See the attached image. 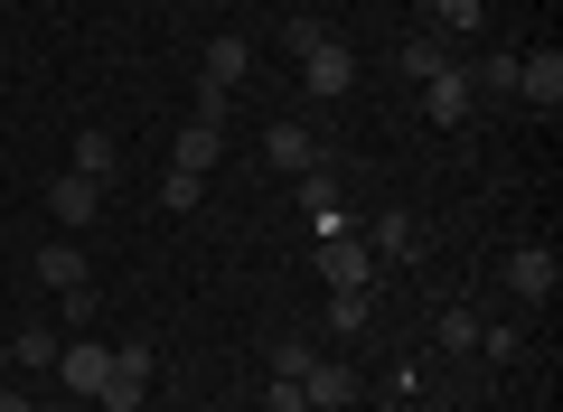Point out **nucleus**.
Wrapping results in <instances>:
<instances>
[{
    "instance_id": "nucleus-14",
    "label": "nucleus",
    "mask_w": 563,
    "mask_h": 412,
    "mask_svg": "<svg viewBox=\"0 0 563 412\" xmlns=\"http://www.w3.org/2000/svg\"><path fill=\"white\" fill-rule=\"evenodd\" d=\"M244 76H254V47H244V38H217V47H207V66H198L207 94H235Z\"/></svg>"
},
{
    "instance_id": "nucleus-2",
    "label": "nucleus",
    "mask_w": 563,
    "mask_h": 412,
    "mask_svg": "<svg viewBox=\"0 0 563 412\" xmlns=\"http://www.w3.org/2000/svg\"><path fill=\"white\" fill-rule=\"evenodd\" d=\"M103 375H113V347H103V337H66V347H57V385H66V403H95Z\"/></svg>"
},
{
    "instance_id": "nucleus-22",
    "label": "nucleus",
    "mask_w": 563,
    "mask_h": 412,
    "mask_svg": "<svg viewBox=\"0 0 563 412\" xmlns=\"http://www.w3.org/2000/svg\"><path fill=\"white\" fill-rule=\"evenodd\" d=\"M263 356H273V375H291V385H301V366H310V356H320V347H310V337H273V347H263Z\"/></svg>"
},
{
    "instance_id": "nucleus-28",
    "label": "nucleus",
    "mask_w": 563,
    "mask_h": 412,
    "mask_svg": "<svg viewBox=\"0 0 563 412\" xmlns=\"http://www.w3.org/2000/svg\"><path fill=\"white\" fill-rule=\"evenodd\" d=\"M66 412H103V403H66Z\"/></svg>"
},
{
    "instance_id": "nucleus-30",
    "label": "nucleus",
    "mask_w": 563,
    "mask_h": 412,
    "mask_svg": "<svg viewBox=\"0 0 563 412\" xmlns=\"http://www.w3.org/2000/svg\"><path fill=\"white\" fill-rule=\"evenodd\" d=\"M0 57H10V47H0Z\"/></svg>"
},
{
    "instance_id": "nucleus-12",
    "label": "nucleus",
    "mask_w": 563,
    "mask_h": 412,
    "mask_svg": "<svg viewBox=\"0 0 563 412\" xmlns=\"http://www.w3.org/2000/svg\"><path fill=\"white\" fill-rule=\"evenodd\" d=\"M29 272H38L47 281V291H85V281H95V272H85V254H76V235H57V244H38V263H29Z\"/></svg>"
},
{
    "instance_id": "nucleus-16",
    "label": "nucleus",
    "mask_w": 563,
    "mask_h": 412,
    "mask_svg": "<svg viewBox=\"0 0 563 412\" xmlns=\"http://www.w3.org/2000/svg\"><path fill=\"white\" fill-rule=\"evenodd\" d=\"M113 169H122V141H113V132H76V178L113 188Z\"/></svg>"
},
{
    "instance_id": "nucleus-13",
    "label": "nucleus",
    "mask_w": 563,
    "mask_h": 412,
    "mask_svg": "<svg viewBox=\"0 0 563 412\" xmlns=\"http://www.w3.org/2000/svg\"><path fill=\"white\" fill-rule=\"evenodd\" d=\"M442 66H461V57H451V38H442V29H422V38H404V47H395V76H413V85H432Z\"/></svg>"
},
{
    "instance_id": "nucleus-20",
    "label": "nucleus",
    "mask_w": 563,
    "mask_h": 412,
    "mask_svg": "<svg viewBox=\"0 0 563 412\" xmlns=\"http://www.w3.org/2000/svg\"><path fill=\"white\" fill-rule=\"evenodd\" d=\"M432 20H442V38H479V29H488V0H432Z\"/></svg>"
},
{
    "instance_id": "nucleus-1",
    "label": "nucleus",
    "mask_w": 563,
    "mask_h": 412,
    "mask_svg": "<svg viewBox=\"0 0 563 412\" xmlns=\"http://www.w3.org/2000/svg\"><path fill=\"white\" fill-rule=\"evenodd\" d=\"M291 57H301V85H310L320 103H347V94H357V57H347L320 20H291Z\"/></svg>"
},
{
    "instance_id": "nucleus-10",
    "label": "nucleus",
    "mask_w": 563,
    "mask_h": 412,
    "mask_svg": "<svg viewBox=\"0 0 563 412\" xmlns=\"http://www.w3.org/2000/svg\"><path fill=\"white\" fill-rule=\"evenodd\" d=\"M517 94L536 103V113L563 103V57H554V47H517Z\"/></svg>"
},
{
    "instance_id": "nucleus-24",
    "label": "nucleus",
    "mask_w": 563,
    "mask_h": 412,
    "mask_svg": "<svg viewBox=\"0 0 563 412\" xmlns=\"http://www.w3.org/2000/svg\"><path fill=\"white\" fill-rule=\"evenodd\" d=\"M479 356H498V366H507V356H526V337L507 329V319H479Z\"/></svg>"
},
{
    "instance_id": "nucleus-18",
    "label": "nucleus",
    "mask_w": 563,
    "mask_h": 412,
    "mask_svg": "<svg viewBox=\"0 0 563 412\" xmlns=\"http://www.w3.org/2000/svg\"><path fill=\"white\" fill-rule=\"evenodd\" d=\"M432 337H442L451 356H470V347H479V310H470V300H451V310L432 319Z\"/></svg>"
},
{
    "instance_id": "nucleus-3",
    "label": "nucleus",
    "mask_w": 563,
    "mask_h": 412,
    "mask_svg": "<svg viewBox=\"0 0 563 412\" xmlns=\"http://www.w3.org/2000/svg\"><path fill=\"white\" fill-rule=\"evenodd\" d=\"M357 393H366V375L347 366V356H310V366H301V403L310 412H347Z\"/></svg>"
},
{
    "instance_id": "nucleus-17",
    "label": "nucleus",
    "mask_w": 563,
    "mask_h": 412,
    "mask_svg": "<svg viewBox=\"0 0 563 412\" xmlns=\"http://www.w3.org/2000/svg\"><path fill=\"white\" fill-rule=\"evenodd\" d=\"M301 207H310V225H320V235H339V178H329V169L301 178Z\"/></svg>"
},
{
    "instance_id": "nucleus-26",
    "label": "nucleus",
    "mask_w": 563,
    "mask_h": 412,
    "mask_svg": "<svg viewBox=\"0 0 563 412\" xmlns=\"http://www.w3.org/2000/svg\"><path fill=\"white\" fill-rule=\"evenodd\" d=\"M263 412H310V403H301V385H291V375H273V385H263Z\"/></svg>"
},
{
    "instance_id": "nucleus-23",
    "label": "nucleus",
    "mask_w": 563,
    "mask_h": 412,
    "mask_svg": "<svg viewBox=\"0 0 563 412\" xmlns=\"http://www.w3.org/2000/svg\"><path fill=\"white\" fill-rule=\"evenodd\" d=\"M198 197H207V178H188V169H169V178H161V207H169V216H188Z\"/></svg>"
},
{
    "instance_id": "nucleus-29",
    "label": "nucleus",
    "mask_w": 563,
    "mask_h": 412,
    "mask_svg": "<svg viewBox=\"0 0 563 412\" xmlns=\"http://www.w3.org/2000/svg\"><path fill=\"white\" fill-rule=\"evenodd\" d=\"M422 10H432V0H422Z\"/></svg>"
},
{
    "instance_id": "nucleus-11",
    "label": "nucleus",
    "mask_w": 563,
    "mask_h": 412,
    "mask_svg": "<svg viewBox=\"0 0 563 412\" xmlns=\"http://www.w3.org/2000/svg\"><path fill=\"white\" fill-rule=\"evenodd\" d=\"M225 159V122H188L179 141H169V169H188V178H207Z\"/></svg>"
},
{
    "instance_id": "nucleus-8",
    "label": "nucleus",
    "mask_w": 563,
    "mask_h": 412,
    "mask_svg": "<svg viewBox=\"0 0 563 412\" xmlns=\"http://www.w3.org/2000/svg\"><path fill=\"white\" fill-rule=\"evenodd\" d=\"M47 216H57L66 235H85V225L103 216V188H95V178H76V169H66V178H47Z\"/></svg>"
},
{
    "instance_id": "nucleus-5",
    "label": "nucleus",
    "mask_w": 563,
    "mask_h": 412,
    "mask_svg": "<svg viewBox=\"0 0 563 412\" xmlns=\"http://www.w3.org/2000/svg\"><path fill=\"white\" fill-rule=\"evenodd\" d=\"M470 103H479L470 66H442V76L422 85V122H432V132H461V122H470Z\"/></svg>"
},
{
    "instance_id": "nucleus-7",
    "label": "nucleus",
    "mask_w": 563,
    "mask_h": 412,
    "mask_svg": "<svg viewBox=\"0 0 563 412\" xmlns=\"http://www.w3.org/2000/svg\"><path fill=\"white\" fill-rule=\"evenodd\" d=\"M141 393H151V347L132 337V347H113V375H103L95 403H103V412H141Z\"/></svg>"
},
{
    "instance_id": "nucleus-27",
    "label": "nucleus",
    "mask_w": 563,
    "mask_h": 412,
    "mask_svg": "<svg viewBox=\"0 0 563 412\" xmlns=\"http://www.w3.org/2000/svg\"><path fill=\"white\" fill-rule=\"evenodd\" d=\"M0 412H38V403H29V393H20V385H0Z\"/></svg>"
},
{
    "instance_id": "nucleus-25",
    "label": "nucleus",
    "mask_w": 563,
    "mask_h": 412,
    "mask_svg": "<svg viewBox=\"0 0 563 412\" xmlns=\"http://www.w3.org/2000/svg\"><path fill=\"white\" fill-rule=\"evenodd\" d=\"M10 356H20V366H57V337H47V329H20V347H10Z\"/></svg>"
},
{
    "instance_id": "nucleus-19",
    "label": "nucleus",
    "mask_w": 563,
    "mask_h": 412,
    "mask_svg": "<svg viewBox=\"0 0 563 412\" xmlns=\"http://www.w3.org/2000/svg\"><path fill=\"white\" fill-rule=\"evenodd\" d=\"M366 319H376L366 291H329V337H366Z\"/></svg>"
},
{
    "instance_id": "nucleus-15",
    "label": "nucleus",
    "mask_w": 563,
    "mask_h": 412,
    "mask_svg": "<svg viewBox=\"0 0 563 412\" xmlns=\"http://www.w3.org/2000/svg\"><path fill=\"white\" fill-rule=\"evenodd\" d=\"M366 254H385V263H413V254H422V225H413V216L395 207V216H376V235H366Z\"/></svg>"
},
{
    "instance_id": "nucleus-4",
    "label": "nucleus",
    "mask_w": 563,
    "mask_h": 412,
    "mask_svg": "<svg viewBox=\"0 0 563 412\" xmlns=\"http://www.w3.org/2000/svg\"><path fill=\"white\" fill-rule=\"evenodd\" d=\"M498 281L526 300V310H544V300L563 291V263H554V244H526V254H507V272H498Z\"/></svg>"
},
{
    "instance_id": "nucleus-6",
    "label": "nucleus",
    "mask_w": 563,
    "mask_h": 412,
    "mask_svg": "<svg viewBox=\"0 0 563 412\" xmlns=\"http://www.w3.org/2000/svg\"><path fill=\"white\" fill-rule=\"evenodd\" d=\"M320 281L329 291H376V254L357 235H320Z\"/></svg>"
},
{
    "instance_id": "nucleus-21",
    "label": "nucleus",
    "mask_w": 563,
    "mask_h": 412,
    "mask_svg": "<svg viewBox=\"0 0 563 412\" xmlns=\"http://www.w3.org/2000/svg\"><path fill=\"white\" fill-rule=\"evenodd\" d=\"M479 94H517V57H461Z\"/></svg>"
},
{
    "instance_id": "nucleus-9",
    "label": "nucleus",
    "mask_w": 563,
    "mask_h": 412,
    "mask_svg": "<svg viewBox=\"0 0 563 412\" xmlns=\"http://www.w3.org/2000/svg\"><path fill=\"white\" fill-rule=\"evenodd\" d=\"M263 159H273V169H291V178L329 169V159H320V132H310V122H273V132H263Z\"/></svg>"
}]
</instances>
